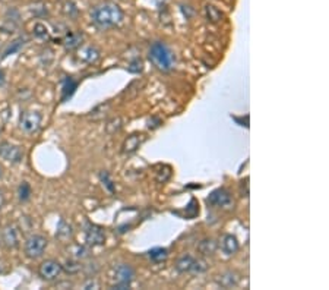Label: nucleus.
I'll return each instance as SVG.
<instances>
[{
	"label": "nucleus",
	"instance_id": "nucleus-9",
	"mask_svg": "<svg viewBox=\"0 0 329 290\" xmlns=\"http://www.w3.org/2000/svg\"><path fill=\"white\" fill-rule=\"evenodd\" d=\"M2 245L6 249H15L19 246V229L15 224H8L0 231Z\"/></svg>",
	"mask_w": 329,
	"mask_h": 290
},
{
	"label": "nucleus",
	"instance_id": "nucleus-23",
	"mask_svg": "<svg viewBox=\"0 0 329 290\" xmlns=\"http://www.w3.org/2000/svg\"><path fill=\"white\" fill-rule=\"evenodd\" d=\"M27 43V40L24 38V37H19V38H16V40H13L10 43L9 46H8V49L3 51V57H9L12 54H15V53H18V51L24 47V44Z\"/></svg>",
	"mask_w": 329,
	"mask_h": 290
},
{
	"label": "nucleus",
	"instance_id": "nucleus-22",
	"mask_svg": "<svg viewBox=\"0 0 329 290\" xmlns=\"http://www.w3.org/2000/svg\"><path fill=\"white\" fill-rule=\"evenodd\" d=\"M148 257L152 262L155 264H160V262H164V261L169 258V250L166 248H154L148 252Z\"/></svg>",
	"mask_w": 329,
	"mask_h": 290
},
{
	"label": "nucleus",
	"instance_id": "nucleus-2",
	"mask_svg": "<svg viewBox=\"0 0 329 290\" xmlns=\"http://www.w3.org/2000/svg\"><path fill=\"white\" fill-rule=\"evenodd\" d=\"M148 57H150L151 63L157 68V69L162 70V72H169L174 65V54L173 51L170 50L169 47L157 41L151 46L150 53H148Z\"/></svg>",
	"mask_w": 329,
	"mask_h": 290
},
{
	"label": "nucleus",
	"instance_id": "nucleus-21",
	"mask_svg": "<svg viewBox=\"0 0 329 290\" xmlns=\"http://www.w3.org/2000/svg\"><path fill=\"white\" fill-rule=\"evenodd\" d=\"M73 236V229L69 223H66L65 220H60L57 230H56V238L60 240H69Z\"/></svg>",
	"mask_w": 329,
	"mask_h": 290
},
{
	"label": "nucleus",
	"instance_id": "nucleus-28",
	"mask_svg": "<svg viewBox=\"0 0 329 290\" xmlns=\"http://www.w3.org/2000/svg\"><path fill=\"white\" fill-rule=\"evenodd\" d=\"M121 126H123V120H121V118H113V119L107 122L106 130H107V133L113 135V133L119 132V130L121 129Z\"/></svg>",
	"mask_w": 329,
	"mask_h": 290
},
{
	"label": "nucleus",
	"instance_id": "nucleus-16",
	"mask_svg": "<svg viewBox=\"0 0 329 290\" xmlns=\"http://www.w3.org/2000/svg\"><path fill=\"white\" fill-rule=\"evenodd\" d=\"M143 142V135H138V133H135V135H130L128 137L125 142H123V152L125 154H132V152H135V151L139 148V145Z\"/></svg>",
	"mask_w": 329,
	"mask_h": 290
},
{
	"label": "nucleus",
	"instance_id": "nucleus-20",
	"mask_svg": "<svg viewBox=\"0 0 329 290\" xmlns=\"http://www.w3.org/2000/svg\"><path fill=\"white\" fill-rule=\"evenodd\" d=\"M217 249H218V243L214 239L200 240L199 245H198V250H199L202 255H205V257L214 255L217 252Z\"/></svg>",
	"mask_w": 329,
	"mask_h": 290
},
{
	"label": "nucleus",
	"instance_id": "nucleus-30",
	"mask_svg": "<svg viewBox=\"0 0 329 290\" xmlns=\"http://www.w3.org/2000/svg\"><path fill=\"white\" fill-rule=\"evenodd\" d=\"M100 179L101 182H102V185H104V186H106V188L113 194V192H114V185H113V182H111V179H110L109 173H107V171H101Z\"/></svg>",
	"mask_w": 329,
	"mask_h": 290
},
{
	"label": "nucleus",
	"instance_id": "nucleus-36",
	"mask_svg": "<svg viewBox=\"0 0 329 290\" xmlns=\"http://www.w3.org/2000/svg\"><path fill=\"white\" fill-rule=\"evenodd\" d=\"M0 133H2V128H0Z\"/></svg>",
	"mask_w": 329,
	"mask_h": 290
},
{
	"label": "nucleus",
	"instance_id": "nucleus-26",
	"mask_svg": "<svg viewBox=\"0 0 329 290\" xmlns=\"http://www.w3.org/2000/svg\"><path fill=\"white\" fill-rule=\"evenodd\" d=\"M63 267V271L65 273H68L69 276H73V274H78L80 270H82V265H80V262L78 260H68L65 262V265H61Z\"/></svg>",
	"mask_w": 329,
	"mask_h": 290
},
{
	"label": "nucleus",
	"instance_id": "nucleus-19",
	"mask_svg": "<svg viewBox=\"0 0 329 290\" xmlns=\"http://www.w3.org/2000/svg\"><path fill=\"white\" fill-rule=\"evenodd\" d=\"M203 13H205V18L210 21V22H212V24H218L219 21H222V18H224V13L217 6H214L211 3L205 5Z\"/></svg>",
	"mask_w": 329,
	"mask_h": 290
},
{
	"label": "nucleus",
	"instance_id": "nucleus-32",
	"mask_svg": "<svg viewBox=\"0 0 329 290\" xmlns=\"http://www.w3.org/2000/svg\"><path fill=\"white\" fill-rule=\"evenodd\" d=\"M98 287H100V284L94 280V279H90V280L84 284V289H98Z\"/></svg>",
	"mask_w": 329,
	"mask_h": 290
},
{
	"label": "nucleus",
	"instance_id": "nucleus-6",
	"mask_svg": "<svg viewBox=\"0 0 329 290\" xmlns=\"http://www.w3.org/2000/svg\"><path fill=\"white\" fill-rule=\"evenodd\" d=\"M25 152L19 145L10 144V142H2L0 144V159L8 161L10 164H19L24 160Z\"/></svg>",
	"mask_w": 329,
	"mask_h": 290
},
{
	"label": "nucleus",
	"instance_id": "nucleus-35",
	"mask_svg": "<svg viewBox=\"0 0 329 290\" xmlns=\"http://www.w3.org/2000/svg\"><path fill=\"white\" fill-rule=\"evenodd\" d=\"M2 176H3V167L0 166V179H2Z\"/></svg>",
	"mask_w": 329,
	"mask_h": 290
},
{
	"label": "nucleus",
	"instance_id": "nucleus-31",
	"mask_svg": "<svg viewBox=\"0 0 329 290\" xmlns=\"http://www.w3.org/2000/svg\"><path fill=\"white\" fill-rule=\"evenodd\" d=\"M142 66H143V63H142V60L135 59V60H133V62H130V65H129V66H128V70H129L130 73H139L140 70L143 69Z\"/></svg>",
	"mask_w": 329,
	"mask_h": 290
},
{
	"label": "nucleus",
	"instance_id": "nucleus-29",
	"mask_svg": "<svg viewBox=\"0 0 329 290\" xmlns=\"http://www.w3.org/2000/svg\"><path fill=\"white\" fill-rule=\"evenodd\" d=\"M63 13H65L66 16H69V18H75V16L78 15V8H76V5H75L73 2H66V3L63 5Z\"/></svg>",
	"mask_w": 329,
	"mask_h": 290
},
{
	"label": "nucleus",
	"instance_id": "nucleus-3",
	"mask_svg": "<svg viewBox=\"0 0 329 290\" xmlns=\"http://www.w3.org/2000/svg\"><path fill=\"white\" fill-rule=\"evenodd\" d=\"M176 270L180 274H202L208 270L207 261L202 258H195L192 255H183L176 262Z\"/></svg>",
	"mask_w": 329,
	"mask_h": 290
},
{
	"label": "nucleus",
	"instance_id": "nucleus-27",
	"mask_svg": "<svg viewBox=\"0 0 329 290\" xmlns=\"http://www.w3.org/2000/svg\"><path fill=\"white\" fill-rule=\"evenodd\" d=\"M70 254L73 255L75 260H85L90 257V250L87 246H82V245H73L70 248Z\"/></svg>",
	"mask_w": 329,
	"mask_h": 290
},
{
	"label": "nucleus",
	"instance_id": "nucleus-13",
	"mask_svg": "<svg viewBox=\"0 0 329 290\" xmlns=\"http://www.w3.org/2000/svg\"><path fill=\"white\" fill-rule=\"evenodd\" d=\"M100 50L95 46H80L78 47V59L85 63H95L100 59Z\"/></svg>",
	"mask_w": 329,
	"mask_h": 290
},
{
	"label": "nucleus",
	"instance_id": "nucleus-5",
	"mask_svg": "<svg viewBox=\"0 0 329 290\" xmlns=\"http://www.w3.org/2000/svg\"><path fill=\"white\" fill-rule=\"evenodd\" d=\"M116 283L113 284V289H129L130 283L135 279V271L129 264H120L114 270Z\"/></svg>",
	"mask_w": 329,
	"mask_h": 290
},
{
	"label": "nucleus",
	"instance_id": "nucleus-7",
	"mask_svg": "<svg viewBox=\"0 0 329 290\" xmlns=\"http://www.w3.org/2000/svg\"><path fill=\"white\" fill-rule=\"evenodd\" d=\"M41 114L38 111H22L19 118V128L25 133H35L41 128Z\"/></svg>",
	"mask_w": 329,
	"mask_h": 290
},
{
	"label": "nucleus",
	"instance_id": "nucleus-18",
	"mask_svg": "<svg viewBox=\"0 0 329 290\" xmlns=\"http://www.w3.org/2000/svg\"><path fill=\"white\" fill-rule=\"evenodd\" d=\"M78 88V82L70 78V76H66L63 80V84H61V101H68L75 94V91Z\"/></svg>",
	"mask_w": 329,
	"mask_h": 290
},
{
	"label": "nucleus",
	"instance_id": "nucleus-10",
	"mask_svg": "<svg viewBox=\"0 0 329 290\" xmlns=\"http://www.w3.org/2000/svg\"><path fill=\"white\" fill-rule=\"evenodd\" d=\"M207 202L210 204L211 207H217V208H227L233 204V198L229 190L224 188L212 190L210 194V197L207 198Z\"/></svg>",
	"mask_w": 329,
	"mask_h": 290
},
{
	"label": "nucleus",
	"instance_id": "nucleus-34",
	"mask_svg": "<svg viewBox=\"0 0 329 290\" xmlns=\"http://www.w3.org/2000/svg\"><path fill=\"white\" fill-rule=\"evenodd\" d=\"M3 82H5V73H3V72L0 70V87L3 85Z\"/></svg>",
	"mask_w": 329,
	"mask_h": 290
},
{
	"label": "nucleus",
	"instance_id": "nucleus-33",
	"mask_svg": "<svg viewBox=\"0 0 329 290\" xmlns=\"http://www.w3.org/2000/svg\"><path fill=\"white\" fill-rule=\"evenodd\" d=\"M5 202H6V198H5V192L0 189V210L3 208V205H5Z\"/></svg>",
	"mask_w": 329,
	"mask_h": 290
},
{
	"label": "nucleus",
	"instance_id": "nucleus-15",
	"mask_svg": "<svg viewBox=\"0 0 329 290\" xmlns=\"http://www.w3.org/2000/svg\"><path fill=\"white\" fill-rule=\"evenodd\" d=\"M221 249L222 252L227 255V257H231V255H234L237 250L240 249V243L239 240L236 236H233V235H225L222 240H221Z\"/></svg>",
	"mask_w": 329,
	"mask_h": 290
},
{
	"label": "nucleus",
	"instance_id": "nucleus-12",
	"mask_svg": "<svg viewBox=\"0 0 329 290\" xmlns=\"http://www.w3.org/2000/svg\"><path fill=\"white\" fill-rule=\"evenodd\" d=\"M215 283L222 289H233L237 287L240 283V274L236 271H224L219 276H217Z\"/></svg>",
	"mask_w": 329,
	"mask_h": 290
},
{
	"label": "nucleus",
	"instance_id": "nucleus-8",
	"mask_svg": "<svg viewBox=\"0 0 329 290\" xmlns=\"http://www.w3.org/2000/svg\"><path fill=\"white\" fill-rule=\"evenodd\" d=\"M61 273H63V267L59 261L56 260L43 261L38 267V276L46 281H54L57 277H60Z\"/></svg>",
	"mask_w": 329,
	"mask_h": 290
},
{
	"label": "nucleus",
	"instance_id": "nucleus-14",
	"mask_svg": "<svg viewBox=\"0 0 329 290\" xmlns=\"http://www.w3.org/2000/svg\"><path fill=\"white\" fill-rule=\"evenodd\" d=\"M19 13L16 9H8L6 15H5V21L3 24L0 25V31L3 32H13V31L18 28V24H19Z\"/></svg>",
	"mask_w": 329,
	"mask_h": 290
},
{
	"label": "nucleus",
	"instance_id": "nucleus-4",
	"mask_svg": "<svg viewBox=\"0 0 329 290\" xmlns=\"http://www.w3.org/2000/svg\"><path fill=\"white\" fill-rule=\"evenodd\" d=\"M47 248V239L41 235H31L28 239L25 240L24 245V252L30 260H37L44 254Z\"/></svg>",
	"mask_w": 329,
	"mask_h": 290
},
{
	"label": "nucleus",
	"instance_id": "nucleus-11",
	"mask_svg": "<svg viewBox=\"0 0 329 290\" xmlns=\"http://www.w3.org/2000/svg\"><path fill=\"white\" fill-rule=\"evenodd\" d=\"M85 242L88 246H100L106 242V231L100 226L90 224L85 230Z\"/></svg>",
	"mask_w": 329,
	"mask_h": 290
},
{
	"label": "nucleus",
	"instance_id": "nucleus-24",
	"mask_svg": "<svg viewBox=\"0 0 329 290\" xmlns=\"http://www.w3.org/2000/svg\"><path fill=\"white\" fill-rule=\"evenodd\" d=\"M16 195H18V200H19L20 202L30 201L31 195H32V189H31L30 183H28V182H20L19 186H18Z\"/></svg>",
	"mask_w": 329,
	"mask_h": 290
},
{
	"label": "nucleus",
	"instance_id": "nucleus-1",
	"mask_svg": "<svg viewBox=\"0 0 329 290\" xmlns=\"http://www.w3.org/2000/svg\"><path fill=\"white\" fill-rule=\"evenodd\" d=\"M91 20L100 30H110L117 27L123 21V10L116 3L106 2L95 6L91 12Z\"/></svg>",
	"mask_w": 329,
	"mask_h": 290
},
{
	"label": "nucleus",
	"instance_id": "nucleus-17",
	"mask_svg": "<svg viewBox=\"0 0 329 290\" xmlns=\"http://www.w3.org/2000/svg\"><path fill=\"white\" fill-rule=\"evenodd\" d=\"M61 43L66 50H75L82 46V34L80 32H66Z\"/></svg>",
	"mask_w": 329,
	"mask_h": 290
},
{
	"label": "nucleus",
	"instance_id": "nucleus-25",
	"mask_svg": "<svg viewBox=\"0 0 329 290\" xmlns=\"http://www.w3.org/2000/svg\"><path fill=\"white\" fill-rule=\"evenodd\" d=\"M34 35L38 38V40H49L50 38V31L47 28V25L46 24H43V22H37L35 25H34Z\"/></svg>",
	"mask_w": 329,
	"mask_h": 290
}]
</instances>
